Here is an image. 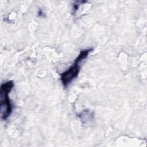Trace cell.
Listing matches in <instances>:
<instances>
[{"label":"cell","mask_w":147,"mask_h":147,"mask_svg":"<svg viewBox=\"0 0 147 147\" xmlns=\"http://www.w3.org/2000/svg\"><path fill=\"white\" fill-rule=\"evenodd\" d=\"M93 49L92 48L82 49L72 64L66 71L60 74V80L64 87H67L78 76L80 70V63L88 56Z\"/></svg>","instance_id":"1"},{"label":"cell","mask_w":147,"mask_h":147,"mask_svg":"<svg viewBox=\"0 0 147 147\" xmlns=\"http://www.w3.org/2000/svg\"><path fill=\"white\" fill-rule=\"evenodd\" d=\"M13 81L8 80L1 85V115L3 120H6L13 111V105L9 98V93L14 87Z\"/></svg>","instance_id":"2"},{"label":"cell","mask_w":147,"mask_h":147,"mask_svg":"<svg viewBox=\"0 0 147 147\" xmlns=\"http://www.w3.org/2000/svg\"><path fill=\"white\" fill-rule=\"evenodd\" d=\"M86 1H76L74 4V6H73V13H75L78 9L79 8V6L80 5L83 3H85Z\"/></svg>","instance_id":"3"},{"label":"cell","mask_w":147,"mask_h":147,"mask_svg":"<svg viewBox=\"0 0 147 147\" xmlns=\"http://www.w3.org/2000/svg\"><path fill=\"white\" fill-rule=\"evenodd\" d=\"M38 16H40V17H43V16H45V15L44 14V13L42 11V10L41 9H40L38 11Z\"/></svg>","instance_id":"4"}]
</instances>
